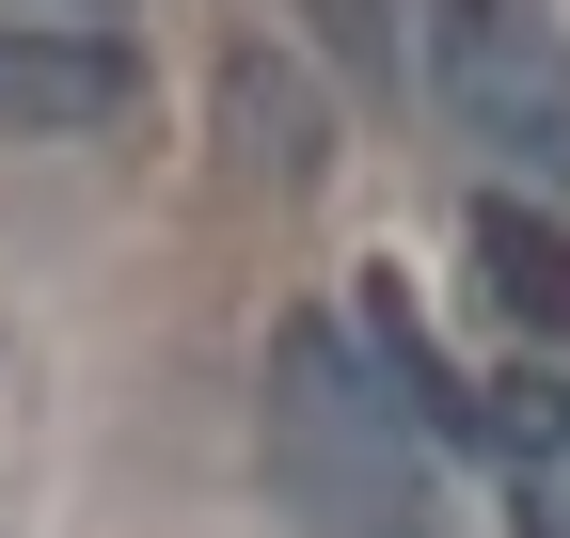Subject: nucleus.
Segmentation results:
<instances>
[{
  "instance_id": "obj_1",
  "label": "nucleus",
  "mask_w": 570,
  "mask_h": 538,
  "mask_svg": "<svg viewBox=\"0 0 570 538\" xmlns=\"http://www.w3.org/2000/svg\"><path fill=\"white\" fill-rule=\"evenodd\" d=\"M269 476L317 538H412V459H396V396L333 365V332L269 349Z\"/></svg>"
},
{
  "instance_id": "obj_2",
  "label": "nucleus",
  "mask_w": 570,
  "mask_h": 538,
  "mask_svg": "<svg viewBox=\"0 0 570 538\" xmlns=\"http://www.w3.org/2000/svg\"><path fill=\"white\" fill-rule=\"evenodd\" d=\"M428 80L491 159H523L539 190H570V32L539 0H444L428 17Z\"/></svg>"
},
{
  "instance_id": "obj_3",
  "label": "nucleus",
  "mask_w": 570,
  "mask_h": 538,
  "mask_svg": "<svg viewBox=\"0 0 570 538\" xmlns=\"http://www.w3.org/2000/svg\"><path fill=\"white\" fill-rule=\"evenodd\" d=\"M142 96V63L111 32H63V17H0V127H111Z\"/></svg>"
},
{
  "instance_id": "obj_4",
  "label": "nucleus",
  "mask_w": 570,
  "mask_h": 538,
  "mask_svg": "<svg viewBox=\"0 0 570 538\" xmlns=\"http://www.w3.org/2000/svg\"><path fill=\"white\" fill-rule=\"evenodd\" d=\"M475 269H491V301H508L523 332H554V349H570V238L523 207V190H491V207H475Z\"/></svg>"
},
{
  "instance_id": "obj_5",
  "label": "nucleus",
  "mask_w": 570,
  "mask_h": 538,
  "mask_svg": "<svg viewBox=\"0 0 570 538\" xmlns=\"http://www.w3.org/2000/svg\"><path fill=\"white\" fill-rule=\"evenodd\" d=\"M365 349H381V396H396L412 428H475V396H460V365L428 349V317H412L396 286H365Z\"/></svg>"
},
{
  "instance_id": "obj_6",
  "label": "nucleus",
  "mask_w": 570,
  "mask_h": 538,
  "mask_svg": "<svg viewBox=\"0 0 570 538\" xmlns=\"http://www.w3.org/2000/svg\"><path fill=\"white\" fill-rule=\"evenodd\" d=\"M223 127H238V159H254V175H285V190L317 175V96L285 80V63H238V80H223Z\"/></svg>"
}]
</instances>
